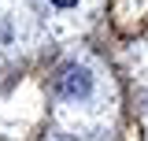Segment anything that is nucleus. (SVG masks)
I'll return each mask as SVG.
<instances>
[{
  "instance_id": "1",
  "label": "nucleus",
  "mask_w": 148,
  "mask_h": 141,
  "mask_svg": "<svg viewBox=\"0 0 148 141\" xmlns=\"http://www.w3.org/2000/svg\"><path fill=\"white\" fill-rule=\"evenodd\" d=\"M56 86H59L63 97H85L89 93V74L82 67H63V74L56 78Z\"/></svg>"
},
{
  "instance_id": "2",
  "label": "nucleus",
  "mask_w": 148,
  "mask_h": 141,
  "mask_svg": "<svg viewBox=\"0 0 148 141\" xmlns=\"http://www.w3.org/2000/svg\"><path fill=\"white\" fill-rule=\"evenodd\" d=\"M56 8H71V4H78V0H52Z\"/></svg>"
}]
</instances>
